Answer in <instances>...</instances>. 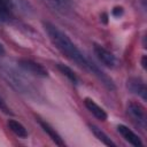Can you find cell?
I'll return each instance as SVG.
<instances>
[{
  "label": "cell",
  "instance_id": "cell-1",
  "mask_svg": "<svg viewBox=\"0 0 147 147\" xmlns=\"http://www.w3.org/2000/svg\"><path fill=\"white\" fill-rule=\"evenodd\" d=\"M42 24H44V29H45L47 36L49 37L51 41L55 45V47L62 54H64L69 60L75 62L80 68H83V69L87 70L88 72H91L92 75H94L108 90H110V91L115 90V84H114L113 79L110 77H108L93 61L87 59L63 31H61L56 25L52 24L51 22H44Z\"/></svg>",
  "mask_w": 147,
  "mask_h": 147
},
{
  "label": "cell",
  "instance_id": "cell-2",
  "mask_svg": "<svg viewBox=\"0 0 147 147\" xmlns=\"http://www.w3.org/2000/svg\"><path fill=\"white\" fill-rule=\"evenodd\" d=\"M2 71H3L6 79L8 80V84H10L18 92L28 94L32 91V86L30 85V83L23 76H21L16 70H14L9 67H5L2 69Z\"/></svg>",
  "mask_w": 147,
  "mask_h": 147
},
{
  "label": "cell",
  "instance_id": "cell-3",
  "mask_svg": "<svg viewBox=\"0 0 147 147\" xmlns=\"http://www.w3.org/2000/svg\"><path fill=\"white\" fill-rule=\"evenodd\" d=\"M17 64L22 70H24L25 72H29L30 75H33V76L40 77V78L48 77L47 69L38 62H34V61L29 60V59H20Z\"/></svg>",
  "mask_w": 147,
  "mask_h": 147
},
{
  "label": "cell",
  "instance_id": "cell-4",
  "mask_svg": "<svg viewBox=\"0 0 147 147\" xmlns=\"http://www.w3.org/2000/svg\"><path fill=\"white\" fill-rule=\"evenodd\" d=\"M127 114L138 126H140L141 129H146V124H147L146 111H145V108L140 103L133 102V101L129 102V105H127Z\"/></svg>",
  "mask_w": 147,
  "mask_h": 147
},
{
  "label": "cell",
  "instance_id": "cell-5",
  "mask_svg": "<svg viewBox=\"0 0 147 147\" xmlns=\"http://www.w3.org/2000/svg\"><path fill=\"white\" fill-rule=\"evenodd\" d=\"M93 52L94 54L96 55L98 60L107 68H115L116 64H117V60L115 57V55L109 52L108 49H106L105 47L98 45V44H94L93 46Z\"/></svg>",
  "mask_w": 147,
  "mask_h": 147
},
{
  "label": "cell",
  "instance_id": "cell-6",
  "mask_svg": "<svg viewBox=\"0 0 147 147\" xmlns=\"http://www.w3.org/2000/svg\"><path fill=\"white\" fill-rule=\"evenodd\" d=\"M117 132L122 136V138H124L125 141H127L130 145L134 146V147H141L142 146V141L141 139L131 130L129 129L126 125H123V124H119L117 126Z\"/></svg>",
  "mask_w": 147,
  "mask_h": 147
},
{
  "label": "cell",
  "instance_id": "cell-7",
  "mask_svg": "<svg viewBox=\"0 0 147 147\" xmlns=\"http://www.w3.org/2000/svg\"><path fill=\"white\" fill-rule=\"evenodd\" d=\"M84 105H85V107L87 108V110H88L96 119H99V121H101V122H105V121L107 119L108 115H107L106 110H105L103 108H101L94 100H92V99H90V98H85V99H84Z\"/></svg>",
  "mask_w": 147,
  "mask_h": 147
},
{
  "label": "cell",
  "instance_id": "cell-8",
  "mask_svg": "<svg viewBox=\"0 0 147 147\" xmlns=\"http://www.w3.org/2000/svg\"><path fill=\"white\" fill-rule=\"evenodd\" d=\"M127 88L133 93L140 96L144 101L146 100V94H147V88L145 83L140 78H130L127 80Z\"/></svg>",
  "mask_w": 147,
  "mask_h": 147
},
{
  "label": "cell",
  "instance_id": "cell-9",
  "mask_svg": "<svg viewBox=\"0 0 147 147\" xmlns=\"http://www.w3.org/2000/svg\"><path fill=\"white\" fill-rule=\"evenodd\" d=\"M14 7L11 0H0V22L9 23L14 17Z\"/></svg>",
  "mask_w": 147,
  "mask_h": 147
},
{
  "label": "cell",
  "instance_id": "cell-10",
  "mask_svg": "<svg viewBox=\"0 0 147 147\" xmlns=\"http://www.w3.org/2000/svg\"><path fill=\"white\" fill-rule=\"evenodd\" d=\"M38 123H39L40 127L42 129V131L48 134V137L52 139L53 142H55V145H57V146H64V141L62 140L61 136L55 131L54 127H52L47 122H45L42 119H38Z\"/></svg>",
  "mask_w": 147,
  "mask_h": 147
},
{
  "label": "cell",
  "instance_id": "cell-11",
  "mask_svg": "<svg viewBox=\"0 0 147 147\" xmlns=\"http://www.w3.org/2000/svg\"><path fill=\"white\" fill-rule=\"evenodd\" d=\"M15 11L23 15H31L33 13V7L28 0H11Z\"/></svg>",
  "mask_w": 147,
  "mask_h": 147
},
{
  "label": "cell",
  "instance_id": "cell-12",
  "mask_svg": "<svg viewBox=\"0 0 147 147\" xmlns=\"http://www.w3.org/2000/svg\"><path fill=\"white\" fill-rule=\"evenodd\" d=\"M88 127H90V130L92 131V133L95 136V138H98V140H100L101 142H103L106 146H113V147L116 146V144H115L100 127H98V126L94 125V124H90Z\"/></svg>",
  "mask_w": 147,
  "mask_h": 147
},
{
  "label": "cell",
  "instance_id": "cell-13",
  "mask_svg": "<svg viewBox=\"0 0 147 147\" xmlns=\"http://www.w3.org/2000/svg\"><path fill=\"white\" fill-rule=\"evenodd\" d=\"M7 125H8L9 130H10L15 136H17L18 138L24 139V138L28 137V131H26V129H25L24 125L21 124L20 122H17V121H15V119H9V121L7 122Z\"/></svg>",
  "mask_w": 147,
  "mask_h": 147
},
{
  "label": "cell",
  "instance_id": "cell-14",
  "mask_svg": "<svg viewBox=\"0 0 147 147\" xmlns=\"http://www.w3.org/2000/svg\"><path fill=\"white\" fill-rule=\"evenodd\" d=\"M56 67H57V69L61 71V74L63 75V76H65L72 84H79V78H78V76L74 72V70L71 69V68H69L68 65H65V64H63V63H57L56 64Z\"/></svg>",
  "mask_w": 147,
  "mask_h": 147
},
{
  "label": "cell",
  "instance_id": "cell-15",
  "mask_svg": "<svg viewBox=\"0 0 147 147\" xmlns=\"http://www.w3.org/2000/svg\"><path fill=\"white\" fill-rule=\"evenodd\" d=\"M123 14H124V8L121 7V6H116V7H114L113 10H111V15H113L114 17H121Z\"/></svg>",
  "mask_w": 147,
  "mask_h": 147
},
{
  "label": "cell",
  "instance_id": "cell-16",
  "mask_svg": "<svg viewBox=\"0 0 147 147\" xmlns=\"http://www.w3.org/2000/svg\"><path fill=\"white\" fill-rule=\"evenodd\" d=\"M0 110H1V111H3L5 114H11V111H10L9 107L7 106V103L5 102V100L2 99V96H1V95H0Z\"/></svg>",
  "mask_w": 147,
  "mask_h": 147
},
{
  "label": "cell",
  "instance_id": "cell-17",
  "mask_svg": "<svg viewBox=\"0 0 147 147\" xmlns=\"http://www.w3.org/2000/svg\"><path fill=\"white\" fill-rule=\"evenodd\" d=\"M5 53H6L5 47H3V45L0 42V57H1V56H3V55H5Z\"/></svg>",
  "mask_w": 147,
  "mask_h": 147
},
{
  "label": "cell",
  "instance_id": "cell-18",
  "mask_svg": "<svg viewBox=\"0 0 147 147\" xmlns=\"http://www.w3.org/2000/svg\"><path fill=\"white\" fill-rule=\"evenodd\" d=\"M141 65H142L144 69L146 68V56H142V59H141Z\"/></svg>",
  "mask_w": 147,
  "mask_h": 147
}]
</instances>
